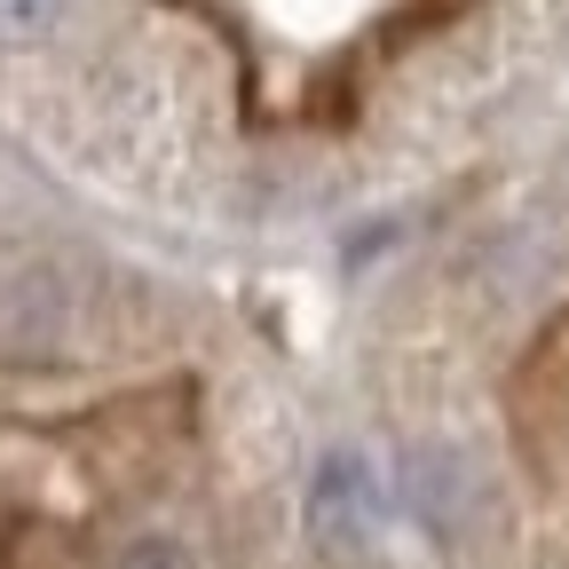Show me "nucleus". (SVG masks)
Returning <instances> with one entry per match:
<instances>
[{
  "instance_id": "1",
  "label": "nucleus",
  "mask_w": 569,
  "mask_h": 569,
  "mask_svg": "<svg viewBox=\"0 0 569 569\" xmlns=\"http://www.w3.org/2000/svg\"><path fill=\"white\" fill-rule=\"evenodd\" d=\"M380 515H388V490H380L372 459H365V451H332V459L317 467V482H309V530H317L325 546L356 553V546L380 538Z\"/></svg>"
},
{
  "instance_id": "2",
  "label": "nucleus",
  "mask_w": 569,
  "mask_h": 569,
  "mask_svg": "<svg viewBox=\"0 0 569 569\" xmlns=\"http://www.w3.org/2000/svg\"><path fill=\"white\" fill-rule=\"evenodd\" d=\"M403 498H411V515L419 522H436V530H451V522H467V507H475V475H467V459L459 451H411V467H403Z\"/></svg>"
},
{
  "instance_id": "4",
  "label": "nucleus",
  "mask_w": 569,
  "mask_h": 569,
  "mask_svg": "<svg viewBox=\"0 0 569 569\" xmlns=\"http://www.w3.org/2000/svg\"><path fill=\"white\" fill-rule=\"evenodd\" d=\"M111 569H198V561H190V546H182V538H134Z\"/></svg>"
},
{
  "instance_id": "3",
  "label": "nucleus",
  "mask_w": 569,
  "mask_h": 569,
  "mask_svg": "<svg viewBox=\"0 0 569 569\" xmlns=\"http://www.w3.org/2000/svg\"><path fill=\"white\" fill-rule=\"evenodd\" d=\"M63 9H71V0H0V48H9V56L48 48L63 32Z\"/></svg>"
}]
</instances>
